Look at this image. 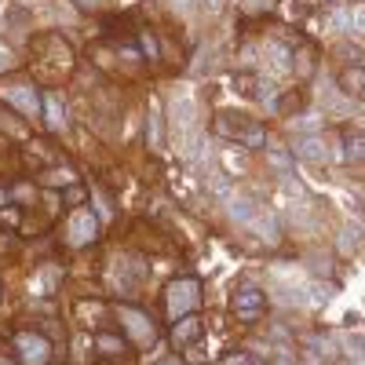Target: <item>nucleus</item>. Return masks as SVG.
<instances>
[{
    "label": "nucleus",
    "instance_id": "nucleus-1",
    "mask_svg": "<svg viewBox=\"0 0 365 365\" xmlns=\"http://www.w3.org/2000/svg\"><path fill=\"white\" fill-rule=\"evenodd\" d=\"M77 66L73 48L66 44V37L58 34H44L34 41V77L44 84H63Z\"/></svg>",
    "mask_w": 365,
    "mask_h": 365
},
{
    "label": "nucleus",
    "instance_id": "nucleus-2",
    "mask_svg": "<svg viewBox=\"0 0 365 365\" xmlns=\"http://www.w3.org/2000/svg\"><path fill=\"white\" fill-rule=\"evenodd\" d=\"M212 132H216L220 139L249 146V150H263L267 146V128L259 125L256 117L241 113V110H216L212 113Z\"/></svg>",
    "mask_w": 365,
    "mask_h": 365
},
{
    "label": "nucleus",
    "instance_id": "nucleus-3",
    "mask_svg": "<svg viewBox=\"0 0 365 365\" xmlns=\"http://www.w3.org/2000/svg\"><path fill=\"white\" fill-rule=\"evenodd\" d=\"M113 322L120 325V332H125V340L132 344V351H150L161 340L158 322L150 318L146 311H139L135 303H117V307H113Z\"/></svg>",
    "mask_w": 365,
    "mask_h": 365
},
{
    "label": "nucleus",
    "instance_id": "nucleus-4",
    "mask_svg": "<svg viewBox=\"0 0 365 365\" xmlns=\"http://www.w3.org/2000/svg\"><path fill=\"white\" fill-rule=\"evenodd\" d=\"M161 299H165V314L175 322V318L197 314V311H201V299H205V292H201V282L187 274V278H172V282L165 285Z\"/></svg>",
    "mask_w": 365,
    "mask_h": 365
},
{
    "label": "nucleus",
    "instance_id": "nucleus-5",
    "mask_svg": "<svg viewBox=\"0 0 365 365\" xmlns=\"http://www.w3.org/2000/svg\"><path fill=\"white\" fill-rule=\"evenodd\" d=\"M11 354L19 365H51L55 344L41 329H15L11 332Z\"/></svg>",
    "mask_w": 365,
    "mask_h": 365
},
{
    "label": "nucleus",
    "instance_id": "nucleus-6",
    "mask_svg": "<svg viewBox=\"0 0 365 365\" xmlns=\"http://www.w3.org/2000/svg\"><path fill=\"white\" fill-rule=\"evenodd\" d=\"M99 234H103L99 212L70 208V216H66V245H70V249H88V245H96Z\"/></svg>",
    "mask_w": 365,
    "mask_h": 365
},
{
    "label": "nucleus",
    "instance_id": "nucleus-7",
    "mask_svg": "<svg viewBox=\"0 0 365 365\" xmlns=\"http://www.w3.org/2000/svg\"><path fill=\"white\" fill-rule=\"evenodd\" d=\"M0 103L11 106L15 113H22L26 120L41 117V96H37V84L34 81H11L4 91H0Z\"/></svg>",
    "mask_w": 365,
    "mask_h": 365
},
{
    "label": "nucleus",
    "instance_id": "nucleus-8",
    "mask_svg": "<svg viewBox=\"0 0 365 365\" xmlns=\"http://www.w3.org/2000/svg\"><path fill=\"white\" fill-rule=\"evenodd\" d=\"M230 311L237 322H259L263 311H267V292L259 285H241L230 299Z\"/></svg>",
    "mask_w": 365,
    "mask_h": 365
},
{
    "label": "nucleus",
    "instance_id": "nucleus-9",
    "mask_svg": "<svg viewBox=\"0 0 365 365\" xmlns=\"http://www.w3.org/2000/svg\"><path fill=\"white\" fill-rule=\"evenodd\" d=\"M41 117H44V125H48L51 135H63L70 128V113H66L63 91H55V88L44 91V96H41Z\"/></svg>",
    "mask_w": 365,
    "mask_h": 365
},
{
    "label": "nucleus",
    "instance_id": "nucleus-10",
    "mask_svg": "<svg viewBox=\"0 0 365 365\" xmlns=\"http://www.w3.org/2000/svg\"><path fill=\"white\" fill-rule=\"evenodd\" d=\"M168 125L175 128L179 139H187L197 125V113H194V99L182 96V91H175V96L168 99Z\"/></svg>",
    "mask_w": 365,
    "mask_h": 365
},
{
    "label": "nucleus",
    "instance_id": "nucleus-11",
    "mask_svg": "<svg viewBox=\"0 0 365 365\" xmlns=\"http://www.w3.org/2000/svg\"><path fill=\"white\" fill-rule=\"evenodd\" d=\"M205 336V322L197 314H187V318H175L172 329H168V344L172 351H187L190 344H201Z\"/></svg>",
    "mask_w": 365,
    "mask_h": 365
},
{
    "label": "nucleus",
    "instance_id": "nucleus-12",
    "mask_svg": "<svg viewBox=\"0 0 365 365\" xmlns=\"http://www.w3.org/2000/svg\"><path fill=\"white\" fill-rule=\"evenodd\" d=\"M329 154H332V150H329V139L325 135H303V139H296L292 143V158L296 161H311V165H322V161H329Z\"/></svg>",
    "mask_w": 365,
    "mask_h": 365
},
{
    "label": "nucleus",
    "instance_id": "nucleus-13",
    "mask_svg": "<svg viewBox=\"0 0 365 365\" xmlns=\"http://www.w3.org/2000/svg\"><path fill=\"white\" fill-rule=\"evenodd\" d=\"M91 347H96L99 358H120V354H128V351H132V344L125 340V332H113V329L91 332Z\"/></svg>",
    "mask_w": 365,
    "mask_h": 365
},
{
    "label": "nucleus",
    "instance_id": "nucleus-14",
    "mask_svg": "<svg viewBox=\"0 0 365 365\" xmlns=\"http://www.w3.org/2000/svg\"><path fill=\"white\" fill-rule=\"evenodd\" d=\"M318 70V48L311 41H299V48H292V73L299 81H311Z\"/></svg>",
    "mask_w": 365,
    "mask_h": 365
},
{
    "label": "nucleus",
    "instance_id": "nucleus-15",
    "mask_svg": "<svg viewBox=\"0 0 365 365\" xmlns=\"http://www.w3.org/2000/svg\"><path fill=\"white\" fill-rule=\"evenodd\" d=\"M311 106V96H307V88H292V91H282L278 96V103H274V110H278L285 120H292V117H299L303 110Z\"/></svg>",
    "mask_w": 365,
    "mask_h": 365
},
{
    "label": "nucleus",
    "instance_id": "nucleus-16",
    "mask_svg": "<svg viewBox=\"0 0 365 365\" xmlns=\"http://www.w3.org/2000/svg\"><path fill=\"white\" fill-rule=\"evenodd\" d=\"M263 58H267V66H270V73H274V77H285V73H292V51H289L282 41H270V44H263Z\"/></svg>",
    "mask_w": 365,
    "mask_h": 365
},
{
    "label": "nucleus",
    "instance_id": "nucleus-17",
    "mask_svg": "<svg viewBox=\"0 0 365 365\" xmlns=\"http://www.w3.org/2000/svg\"><path fill=\"white\" fill-rule=\"evenodd\" d=\"M0 132L11 135V139H22V143L34 139V132H29V125H26V117H22V113H15V110H11V106H4V103H0Z\"/></svg>",
    "mask_w": 365,
    "mask_h": 365
},
{
    "label": "nucleus",
    "instance_id": "nucleus-18",
    "mask_svg": "<svg viewBox=\"0 0 365 365\" xmlns=\"http://www.w3.org/2000/svg\"><path fill=\"white\" fill-rule=\"evenodd\" d=\"M361 88H365V66H344L336 73V91H344V96L358 99Z\"/></svg>",
    "mask_w": 365,
    "mask_h": 365
},
{
    "label": "nucleus",
    "instance_id": "nucleus-19",
    "mask_svg": "<svg viewBox=\"0 0 365 365\" xmlns=\"http://www.w3.org/2000/svg\"><path fill=\"white\" fill-rule=\"evenodd\" d=\"M344 161L347 165H365V128H351L344 132Z\"/></svg>",
    "mask_w": 365,
    "mask_h": 365
},
{
    "label": "nucleus",
    "instance_id": "nucleus-20",
    "mask_svg": "<svg viewBox=\"0 0 365 365\" xmlns=\"http://www.w3.org/2000/svg\"><path fill=\"white\" fill-rule=\"evenodd\" d=\"M37 182H41V187H58V190H66L70 182H77V172H73L70 165H63V161H58V165L44 168V172L37 175Z\"/></svg>",
    "mask_w": 365,
    "mask_h": 365
},
{
    "label": "nucleus",
    "instance_id": "nucleus-21",
    "mask_svg": "<svg viewBox=\"0 0 365 365\" xmlns=\"http://www.w3.org/2000/svg\"><path fill=\"white\" fill-rule=\"evenodd\" d=\"M227 208H230V220H234V223H245V227H252L256 216H259L252 197H237V194H234V197L227 201Z\"/></svg>",
    "mask_w": 365,
    "mask_h": 365
},
{
    "label": "nucleus",
    "instance_id": "nucleus-22",
    "mask_svg": "<svg viewBox=\"0 0 365 365\" xmlns=\"http://www.w3.org/2000/svg\"><path fill=\"white\" fill-rule=\"evenodd\" d=\"M26 150H29V161H34L41 172H44V168H51V165H58L55 146H51V143H44V139H29V143H26Z\"/></svg>",
    "mask_w": 365,
    "mask_h": 365
},
{
    "label": "nucleus",
    "instance_id": "nucleus-23",
    "mask_svg": "<svg viewBox=\"0 0 365 365\" xmlns=\"http://www.w3.org/2000/svg\"><path fill=\"white\" fill-rule=\"evenodd\" d=\"M267 165L274 168V172H292V165H296V158H292V150H285V146H278V143H270L267 139Z\"/></svg>",
    "mask_w": 365,
    "mask_h": 365
},
{
    "label": "nucleus",
    "instance_id": "nucleus-24",
    "mask_svg": "<svg viewBox=\"0 0 365 365\" xmlns=\"http://www.w3.org/2000/svg\"><path fill=\"white\" fill-rule=\"evenodd\" d=\"M165 143V117L158 106H150V117H146V146H161Z\"/></svg>",
    "mask_w": 365,
    "mask_h": 365
},
{
    "label": "nucleus",
    "instance_id": "nucleus-25",
    "mask_svg": "<svg viewBox=\"0 0 365 365\" xmlns=\"http://www.w3.org/2000/svg\"><path fill=\"white\" fill-rule=\"evenodd\" d=\"M139 51H143V58H146V63H161V44H158V34H154V29H139Z\"/></svg>",
    "mask_w": 365,
    "mask_h": 365
},
{
    "label": "nucleus",
    "instance_id": "nucleus-26",
    "mask_svg": "<svg viewBox=\"0 0 365 365\" xmlns=\"http://www.w3.org/2000/svg\"><path fill=\"white\" fill-rule=\"evenodd\" d=\"M278 8V0H237V11L241 19H263Z\"/></svg>",
    "mask_w": 365,
    "mask_h": 365
},
{
    "label": "nucleus",
    "instance_id": "nucleus-27",
    "mask_svg": "<svg viewBox=\"0 0 365 365\" xmlns=\"http://www.w3.org/2000/svg\"><path fill=\"white\" fill-rule=\"evenodd\" d=\"M113 51H117V63H120V66H125V63H128V70H143V66H146L139 44H132V41H128V44H117Z\"/></svg>",
    "mask_w": 365,
    "mask_h": 365
},
{
    "label": "nucleus",
    "instance_id": "nucleus-28",
    "mask_svg": "<svg viewBox=\"0 0 365 365\" xmlns=\"http://www.w3.org/2000/svg\"><path fill=\"white\" fill-rule=\"evenodd\" d=\"M208 194H216L220 201H230L237 190H234V179L230 175H208Z\"/></svg>",
    "mask_w": 365,
    "mask_h": 365
},
{
    "label": "nucleus",
    "instance_id": "nucleus-29",
    "mask_svg": "<svg viewBox=\"0 0 365 365\" xmlns=\"http://www.w3.org/2000/svg\"><path fill=\"white\" fill-rule=\"evenodd\" d=\"M84 201H88V187L77 179V182H70V187L63 190V205L66 208H84Z\"/></svg>",
    "mask_w": 365,
    "mask_h": 365
},
{
    "label": "nucleus",
    "instance_id": "nucleus-30",
    "mask_svg": "<svg viewBox=\"0 0 365 365\" xmlns=\"http://www.w3.org/2000/svg\"><path fill=\"white\" fill-rule=\"evenodd\" d=\"M0 227H22V205H0Z\"/></svg>",
    "mask_w": 365,
    "mask_h": 365
},
{
    "label": "nucleus",
    "instance_id": "nucleus-31",
    "mask_svg": "<svg viewBox=\"0 0 365 365\" xmlns=\"http://www.w3.org/2000/svg\"><path fill=\"white\" fill-rule=\"evenodd\" d=\"M332 55H336V58H344L347 66H358V63H361V48H358V44H351V41L336 44V48H332Z\"/></svg>",
    "mask_w": 365,
    "mask_h": 365
},
{
    "label": "nucleus",
    "instance_id": "nucleus-32",
    "mask_svg": "<svg viewBox=\"0 0 365 365\" xmlns=\"http://www.w3.org/2000/svg\"><path fill=\"white\" fill-rule=\"evenodd\" d=\"M307 132V135H314L318 128H322V113H303V117H292V132Z\"/></svg>",
    "mask_w": 365,
    "mask_h": 365
},
{
    "label": "nucleus",
    "instance_id": "nucleus-33",
    "mask_svg": "<svg viewBox=\"0 0 365 365\" xmlns=\"http://www.w3.org/2000/svg\"><path fill=\"white\" fill-rule=\"evenodd\" d=\"M325 113L329 117H347L351 113V96H344V91H340L336 99H325Z\"/></svg>",
    "mask_w": 365,
    "mask_h": 365
},
{
    "label": "nucleus",
    "instance_id": "nucleus-34",
    "mask_svg": "<svg viewBox=\"0 0 365 365\" xmlns=\"http://www.w3.org/2000/svg\"><path fill=\"white\" fill-rule=\"evenodd\" d=\"M332 292H336V289H332L329 282H322V278L307 285V296H311L314 303H329V299H332Z\"/></svg>",
    "mask_w": 365,
    "mask_h": 365
},
{
    "label": "nucleus",
    "instance_id": "nucleus-35",
    "mask_svg": "<svg viewBox=\"0 0 365 365\" xmlns=\"http://www.w3.org/2000/svg\"><path fill=\"white\" fill-rule=\"evenodd\" d=\"M19 66V58H15V51L4 44V41H0V77H4V73H11Z\"/></svg>",
    "mask_w": 365,
    "mask_h": 365
},
{
    "label": "nucleus",
    "instance_id": "nucleus-36",
    "mask_svg": "<svg viewBox=\"0 0 365 365\" xmlns=\"http://www.w3.org/2000/svg\"><path fill=\"white\" fill-rule=\"evenodd\" d=\"M347 19H351V26L358 29V34H365V0H358V4L347 11Z\"/></svg>",
    "mask_w": 365,
    "mask_h": 365
},
{
    "label": "nucleus",
    "instance_id": "nucleus-37",
    "mask_svg": "<svg viewBox=\"0 0 365 365\" xmlns=\"http://www.w3.org/2000/svg\"><path fill=\"white\" fill-rule=\"evenodd\" d=\"M220 365H252V358H249V354H241V351H230V354H223Z\"/></svg>",
    "mask_w": 365,
    "mask_h": 365
},
{
    "label": "nucleus",
    "instance_id": "nucleus-38",
    "mask_svg": "<svg viewBox=\"0 0 365 365\" xmlns=\"http://www.w3.org/2000/svg\"><path fill=\"white\" fill-rule=\"evenodd\" d=\"M73 4H77V8H84V11H96V8L103 4V0H73Z\"/></svg>",
    "mask_w": 365,
    "mask_h": 365
},
{
    "label": "nucleus",
    "instance_id": "nucleus-39",
    "mask_svg": "<svg viewBox=\"0 0 365 365\" xmlns=\"http://www.w3.org/2000/svg\"><path fill=\"white\" fill-rule=\"evenodd\" d=\"M96 365H117V358H96Z\"/></svg>",
    "mask_w": 365,
    "mask_h": 365
},
{
    "label": "nucleus",
    "instance_id": "nucleus-40",
    "mask_svg": "<svg viewBox=\"0 0 365 365\" xmlns=\"http://www.w3.org/2000/svg\"><path fill=\"white\" fill-rule=\"evenodd\" d=\"M158 365H182L179 358H165V361H158Z\"/></svg>",
    "mask_w": 365,
    "mask_h": 365
},
{
    "label": "nucleus",
    "instance_id": "nucleus-41",
    "mask_svg": "<svg viewBox=\"0 0 365 365\" xmlns=\"http://www.w3.org/2000/svg\"><path fill=\"white\" fill-rule=\"evenodd\" d=\"M0 365H19V361H8V358H0Z\"/></svg>",
    "mask_w": 365,
    "mask_h": 365
},
{
    "label": "nucleus",
    "instance_id": "nucleus-42",
    "mask_svg": "<svg viewBox=\"0 0 365 365\" xmlns=\"http://www.w3.org/2000/svg\"><path fill=\"white\" fill-rule=\"evenodd\" d=\"M358 99H365V88H361V96H358Z\"/></svg>",
    "mask_w": 365,
    "mask_h": 365
},
{
    "label": "nucleus",
    "instance_id": "nucleus-43",
    "mask_svg": "<svg viewBox=\"0 0 365 365\" xmlns=\"http://www.w3.org/2000/svg\"><path fill=\"white\" fill-rule=\"evenodd\" d=\"M0 299H4V289H0Z\"/></svg>",
    "mask_w": 365,
    "mask_h": 365
}]
</instances>
